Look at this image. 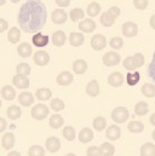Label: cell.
<instances>
[{"label": "cell", "mask_w": 155, "mask_h": 156, "mask_svg": "<svg viewBox=\"0 0 155 156\" xmlns=\"http://www.w3.org/2000/svg\"><path fill=\"white\" fill-rule=\"evenodd\" d=\"M141 92L143 93V96L148 97V98H152L155 96V85L153 83H144L141 88Z\"/></svg>", "instance_id": "e575fe53"}, {"label": "cell", "mask_w": 155, "mask_h": 156, "mask_svg": "<svg viewBox=\"0 0 155 156\" xmlns=\"http://www.w3.org/2000/svg\"><path fill=\"white\" fill-rule=\"evenodd\" d=\"M1 97H2L5 101H12V99H15V97H16V91H15V88H13L12 86H10V85L4 86V87L1 88Z\"/></svg>", "instance_id": "44dd1931"}, {"label": "cell", "mask_w": 155, "mask_h": 156, "mask_svg": "<svg viewBox=\"0 0 155 156\" xmlns=\"http://www.w3.org/2000/svg\"><path fill=\"white\" fill-rule=\"evenodd\" d=\"M84 41H85V38H84V35L81 33H77V32L70 33V35H69V42H70L72 46L79 47V46H81L84 44Z\"/></svg>", "instance_id": "cb8c5ba5"}, {"label": "cell", "mask_w": 155, "mask_h": 156, "mask_svg": "<svg viewBox=\"0 0 155 156\" xmlns=\"http://www.w3.org/2000/svg\"><path fill=\"white\" fill-rule=\"evenodd\" d=\"M1 145L5 150H10L15 145V134L12 132H7L1 138Z\"/></svg>", "instance_id": "7c38bea8"}, {"label": "cell", "mask_w": 155, "mask_h": 156, "mask_svg": "<svg viewBox=\"0 0 155 156\" xmlns=\"http://www.w3.org/2000/svg\"><path fill=\"white\" fill-rule=\"evenodd\" d=\"M6 115L11 120H17L22 115V110H21V108L18 105H11V107H9L6 109Z\"/></svg>", "instance_id": "d4e9b609"}, {"label": "cell", "mask_w": 155, "mask_h": 156, "mask_svg": "<svg viewBox=\"0 0 155 156\" xmlns=\"http://www.w3.org/2000/svg\"><path fill=\"white\" fill-rule=\"evenodd\" d=\"M141 156H155V144L146 143L141 148Z\"/></svg>", "instance_id": "1f68e13d"}, {"label": "cell", "mask_w": 155, "mask_h": 156, "mask_svg": "<svg viewBox=\"0 0 155 156\" xmlns=\"http://www.w3.org/2000/svg\"><path fill=\"white\" fill-rule=\"evenodd\" d=\"M152 137H153V139L155 140V131H153V133H152Z\"/></svg>", "instance_id": "11a10c76"}, {"label": "cell", "mask_w": 155, "mask_h": 156, "mask_svg": "<svg viewBox=\"0 0 155 156\" xmlns=\"http://www.w3.org/2000/svg\"><path fill=\"white\" fill-rule=\"evenodd\" d=\"M108 83L113 87H120L124 83V75L120 72H114L108 76Z\"/></svg>", "instance_id": "9a60e30c"}, {"label": "cell", "mask_w": 155, "mask_h": 156, "mask_svg": "<svg viewBox=\"0 0 155 156\" xmlns=\"http://www.w3.org/2000/svg\"><path fill=\"white\" fill-rule=\"evenodd\" d=\"M93 139V131H91L88 127H84L79 133V140L81 143H88Z\"/></svg>", "instance_id": "7402d4cb"}, {"label": "cell", "mask_w": 155, "mask_h": 156, "mask_svg": "<svg viewBox=\"0 0 155 156\" xmlns=\"http://www.w3.org/2000/svg\"><path fill=\"white\" fill-rule=\"evenodd\" d=\"M91 46L96 51H101L107 46V39L102 34H96L91 39Z\"/></svg>", "instance_id": "ba28073f"}, {"label": "cell", "mask_w": 155, "mask_h": 156, "mask_svg": "<svg viewBox=\"0 0 155 156\" xmlns=\"http://www.w3.org/2000/svg\"><path fill=\"white\" fill-rule=\"evenodd\" d=\"M5 128H6V121L4 117H1L0 119V132H4Z\"/></svg>", "instance_id": "681fc988"}, {"label": "cell", "mask_w": 155, "mask_h": 156, "mask_svg": "<svg viewBox=\"0 0 155 156\" xmlns=\"http://www.w3.org/2000/svg\"><path fill=\"white\" fill-rule=\"evenodd\" d=\"M18 102L23 107H29L34 103V96L31 92H22L18 97Z\"/></svg>", "instance_id": "d6986e66"}, {"label": "cell", "mask_w": 155, "mask_h": 156, "mask_svg": "<svg viewBox=\"0 0 155 156\" xmlns=\"http://www.w3.org/2000/svg\"><path fill=\"white\" fill-rule=\"evenodd\" d=\"M56 4L58 6H61V7H66V6H68L70 4V1L69 0H56Z\"/></svg>", "instance_id": "c3c4849f"}, {"label": "cell", "mask_w": 155, "mask_h": 156, "mask_svg": "<svg viewBox=\"0 0 155 156\" xmlns=\"http://www.w3.org/2000/svg\"><path fill=\"white\" fill-rule=\"evenodd\" d=\"M121 61V57L119 53H116L114 51H110V52H107L103 58H102V62L104 66L107 67H114V66H117Z\"/></svg>", "instance_id": "5b68a950"}, {"label": "cell", "mask_w": 155, "mask_h": 156, "mask_svg": "<svg viewBox=\"0 0 155 156\" xmlns=\"http://www.w3.org/2000/svg\"><path fill=\"white\" fill-rule=\"evenodd\" d=\"M138 33V26L135 22H125L122 24V34L126 38H135Z\"/></svg>", "instance_id": "52a82bcc"}, {"label": "cell", "mask_w": 155, "mask_h": 156, "mask_svg": "<svg viewBox=\"0 0 155 156\" xmlns=\"http://www.w3.org/2000/svg\"><path fill=\"white\" fill-rule=\"evenodd\" d=\"M7 21H5L4 18H0V33H4L7 29Z\"/></svg>", "instance_id": "7dc6e473"}, {"label": "cell", "mask_w": 155, "mask_h": 156, "mask_svg": "<svg viewBox=\"0 0 155 156\" xmlns=\"http://www.w3.org/2000/svg\"><path fill=\"white\" fill-rule=\"evenodd\" d=\"M47 12L42 2L31 0L22 5L18 13V23L23 32L34 33L40 30L46 23Z\"/></svg>", "instance_id": "6da1fadb"}, {"label": "cell", "mask_w": 155, "mask_h": 156, "mask_svg": "<svg viewBox=\"0 0 155 156\" xmlns=\"http://www.w3.org/2000/svg\"><path fill=\"white\" fill-rule=\"evenodd\" d=\"M7 156H21V154L18 151H11V153L7 154Z\"/></svg>", "instance_id": "f5cc1de1"}, {"label": "cell", "mask_w": 155, "mask_h": 156, "mask_svg": "<svg viewBox=\"0 0 155 156\" xmlns=\"http://www.w3.org/2000/svg\"><path fill=\"white\" fill-rule=\"evenodd\" d=\"M69 17H70V20H72L73 22H78L79 20H82V18L85 17V12H84L82 9L75 7V9H73V10L70 11ZM82 21H84V20H82Z\"/></svg>", "instance_id": "8d00e7d4"}, {"label": "cell", "mask_w": 155, "mask_h": 156, "mask_svg": "<svg viewBox=\"0 0 155 156\" xmlns=\"http://www.w3.org/2000/svg\"><path fill=\"white\" fill-rule=\"evenodd\" d=\"M73 74L69 73V72H62L58 76H57V83L61 85V86H68L73 82Z\"/></svg>", "instance_id": "ac0fdd59"}, {"label": "cell", "mask_w": 155, "mask_h": 156, "mask_svg": "<svg viewBox=\"0 0 155 156\" xmlns=\"http://www.w3.org/2000/svg\"><path fill=\"white\" fill-rule=\"evenodd\" d=\"M66 41H67V35L64 34V32L57 30V32H55L52 34V42H53L55 46L61 47V46H63L66 44Z\"/></svg>", "instance_id": "ffe728a7"}, {"label": "cell", "mask_w": 155, "mask_h": 156, "mask_svg": "<svg viewBox=\"0 0 155 156\" xmlns=\"http://www.w3.org/2000/svg\"><path fill=\"white\" fill-rule=\"evenodd\" d=\"M149 121H150V123H152L153 126H155V113L154 114H152V116H150V119H149Z\"/></svg>", "instance_id": "816d5d0a"}, {"label": "cell", "mask_w": 155, "mask_h": 156, "mask_svg": "<svg viewBox=\"0 0 155 156\" xmlns=\"http://www.w3.org/2000/svg\"><path fill=\"white\" fill-rule=\"evenodd\" d=\"M32 117L35 120H44L49 115V108L45 104H37L32 108Z\"/></svg>", "instance_id": "8992f818"}, {"label": "cell", "mask_w": 155, "mask_h": 156, "mask_svg": "<svg viewBox=\"0 0 155 156\" xmlns=\"http://www.w3.org/2000/svg\"><path fill=\"white\" fill-rule=\"evenodd\" d=\"M31 67L28 63H20L16 68V72H17V75H22V76H28L31 74Z\"/></svg>", "instance_id": "74e56055"}, {"label": "cell", "mask_w": 155, "mask_h": 156, "mask_svg": "<svg viewBox=\"0 0 155 156\" xmlns=\"http://www.w3.org/2000/svg\"><path fill=\"white\" fill-rule=\"evenodd\" d=\"M17 52H18L20 57H22V58L29 57L32 55V46H31V44H28V42L20 44V46L17 47Z\"/></svg>", "instance_id": "603a6c76"}, {"label": "cell", "mask_w": 155, "mask_h": 156, "mask_svg": "<svg viewBox=\"0 0 155 156\" xmlns=\"http://www.w3.org/2000/svg\"><path fill=\"white\" fill-rule=\"evenodd\" d=\"M7 39L11 44H17L21 40V32L17 27H12L7 34Z\"/></svg>", "instance_id": "4dcf8cb0"}, {"label": "cell", "mask_w": 155, "mask_h": 156, "mask_svg": "<svg viewBox=\"0 0 155 156\" xmlns=\"http://www.w3.org/2000/svg\"><path fill=\"white\" fill-rule=\"evenodd\" d=\"M73 70H74L75 74H79V75L84 74L87 70V63H86V61H84V59H77L73 63Z\"/></svg>", "instance_id": "4316f807"}, {"label": "cell", "mask_w": 155, "mask_h": 156, "mask_svg": "<svg viewBox=\"0 0 155 156\" xmlns=\"http://www.w3.org/2000/svg\"><path fill=\"white\" fill-rule=\"evenodd\" d=\"M33 59H34V63L37 66H39V67H45L50 62V56L45 51H38V52L34 53Z\"/></svg>", "instance_id": "30bf717a"}, {"label": "cell", "mask_w": 155, "mask_h": 156, "mask_svg": "<svg viewBox=\"0 0 155 156\" xmlns=\"http://www.w3.org/2000/svg\"><path fill=\"white\" fill-rule=\"evenodd\" d=\"M127 129L131 133H141L144 131V125L141 121H131L127 125Z\"/></svg>", "instance_id": "f1b7e54d"}, {"label": "cell", "mask_w": 155, "mask_h": 156, "mask_svg": "<svg viewBox=\"0 0 155 156\" xmlns=\"http://www.w3.org/2000/svg\"><path fill=\"white\" fill-rule=\"evenodd\" d=\"M99 149H101L102 156H113L115 154V147L112 143H108V142L103 143L99 147Z\"/></svg>", "instance_id": "f546056e"}, {"label": "cell", "mask_w": 155, "mask_h": 156, "mask_svg": "<svg viewBox=\"0 0 155 156\" xmlns=\"http://www.w3.org/2000/svg\"><path fill=\"white\" fill-rule=\"evenodd\" d=\"M66 156H77L75 154H73V153H69V154H67Z\"/></svg>", "instance_id": "db71d44e"}, {"label": "cell", "mask_w": 155, "mask_h": 156, "mask_svg": "<svg viewBox=\"0 0 155 156\" xmlns=\"http://www.w3.org/2000/svg\"><path fill=\"white\" fill-rule=\"evenodd\" d=\"M49 123H50V127H51V128H53V129H58V128H61V127L63 126L64 120H63V117L61 116L59 114H53L52 116L50 117Z\"/></svg>", "instance_id": "484cf974"}, {"label": "cell", "mask_w": 155, "mask_h": 156, "mask_svg": "<svg viewBox=\"0 0 155 156\" xmlns=\"http://www.w3.org/2000/svg\"><path fill=\"white\" fill-rule=\"evenodd\" d=\"M32 42H33L37 47H44V46H46V45L49 44V37H47V35H44V34H41V33H38V34H35V35L33 37Z\"/></svg>", "instance_id": "83f0119b"}, {"label": "cell", "mask_w": 155, "mask_h": 156, "mask_svg": "<svg viewBox=\"0 0 155 156\" xmlns=\"http://www.w3.org/2000/svg\"><path fill=\"white\" fill-rule=\"evenodd\" d=\"M139 79H141V75L139 73H128L126 75V82L128 86H136L138 82H139Z\"/></svg>", "instance_id": "60d3db41"}, {"label": "cell", "mask_w": 155, "mask_h": 156, "mask_svg": "<svg viewBox=\"0 0 155 156\" xmlns=\"http://www.w3.org/2000/svg\"><path fill=\"white\" fill-rule=\"evenodd\" d=\"M67 18H68L67 12L64 10H62V9L55 10L52 12V15H51V20H52V22L55 24H63V23H66Z\"/></svg>", "instance_id": "9c48e42d"}, {"label": "cell", "mask_w": 155, "mask_h": 156, "mask_svg": "<svg viewBox=\"0 0 155 156\" xmlns=\"http://www.w3.org/2000/svg\"><path fill=\"white\" fill-rule=\"evenodd\" d=\"M121 136V129L116 125H110L106 131V137L109 140H117Z\"/></svg>", "instance_id": "4fadbf2b"}, {"label": "cell", "mask_w": 155, "mask_h": 156, "mask_svg": "<svg viewBox=\"0 0 155 156\" xmlns=\"http://www.w3.org/2000/svg\"><path fill=\"white\" fill-rule=\"evenodd\" d=\"M148 112H149V108H148V103H146V102H138L135 105V114L138 116H143Z\"/></svg>", "instance_id": "d6a6232c"}, {"label": "cell", "mask_w": 155, "mask_h": 156, "mask_svg": "<svg viewBox=\"0 0 155 156\" xmlns=\"http://www.w3.org/2000/svg\"><path fill=\"white\" fill-rule=\"evenodd\" d=\"M119 15H120V9L117 6H112V7H109L108 11H106L104 13L101 15L99 21H101L102 26H104V27H112L114 24L115 20L119 17Z\"/></svg>", "instance_id": "3957f363"}, {"label": "cell", "mask_w": 155, "mask_h": 156, "mask_svg": "<svg viewBox=\"0 0 155 156\" xmlns=\"http://www.w3.org/2000/svg\"><path fill=\"white\" fill-rule=\"evenodd\" d=\"M87 156H102V153H101V149L97 148V147H90L87 149Z\"/></svg>", "instance_id": "bcb514c9"}, {"label": "cell", "mask_w": 155, "mask_h": 156, "mask_svg": "<svg viewBox=\"0 0 155 156\" xmlns=\"http://www.w3.org/2000/svg\"><path fill=\"white\" fill-rule=\"evenodd\" d=\"M45 145H46V149L50 153H57L61 148V140L57 137H49L46 139Z\"/></svg>", "instance_id": "8fae6325"}, {"label": "cell", "mask_w": 155, "mask_h": 156, "mask_svg": "<svg viewBox=\"0 0 155 156\" xmlns=\"http://www.w3.org/2000/svg\"><path fill=\"white\" fill-rule=\"evenodd\" d=\"M86 93L90 97H97L99 94V83L97 80H91L86 86Z\"/></svg>", "instance_id": "e0dca14e"}, {"label": "cell", "mask_w": 155, "mask_h": 156, "mask_svg": "<svg viewBox=\"0 0 155 156\" xmlns=\"http://www.w3.org/2000/svg\"><path fill=\"white\" fill-rule=\"evenodd\" d=\"M130 116L128 109L125 107H117L112 112V119L116 123H124Z\"/></svg>", "instance_id": "277c9868"}, {"label": "cell", "mask_w": 155, "mask_h": 156, "mask_svg": "<svg viewBox=\"0 0 155 156\" xmlns=\"http://www.w3.org/2000/svg\"><path fill=\"white\" fill-rule=\"evenodd\" d=\"M149 24H150V27L155 29V13L150 17V20H149Z\"/></svg>", "instance_id": "f907efd6"}, {"label": "cell", "mask_w": 155, "mask_h": 156, "mask_svg": "<svg viewBox=\"0 0 155 156\" xmlns=\"http://www.w3.org/2000/svg\"><path fill=\"white\" fill-rule=\"evenodd\" d=\"M28 156H45V150L40 145H33L28 150Z\"/></svg>", "instance_id": "7bdbcfd3"}, {"label": "cell", "mask_w": 155, "mask_h": 156, "mask_svg": "<svg viewBox=\"0 0 155 156\" xmlns=\"http://www.w3.org/2000/svg\"><path fill=\"white\" fill-rule=\"evenodd\" d=\"M93 128L96 131H103L107 126V120L102 116H97L93 119Z\"/></svg>", "instance_id": "ab89813d"}, {"label": "cell", "mask_w": 155, "mask_h": 156, "mask_svg": "<svg viewBox=\"0 0 155 156\" xmlns=\"http://www.w3.org/2000/svg\"><path fill=\"white\" fill-rule=\"evenodd\" d=\"M12 82L13 85L17 87V88H21V90H24V88H28L31 82H29V79L27 76H22V75H15L12 79Z\"/></svg>", "instance_id": "2e32d148"}, {"label": "cell", "mask_w": 155, "mask_h": 156, "mask_svg": "<svg viewBox=\"0 0 155 156\" xmlns=\"http://www.w3.org/2000/svg\"><path fill=\"white\" fill-rule=\"evenodd\" d=\"M35 96H37V98L39 101H49L51 98V96H52V92L49 88L42 87V88H39L38 91L35 92Z\"/></svg>", "instance_id": "836d02e7"}, {"label": "cell", "mask_w": 155, "mask_h": 156, "mask_svg": "<svg viewBox=\"0 0 155 156\" xmlns=\"http://www.w3.org/2000/svg\"><path fill=\"white\" fill-rule=\"evenodd\" d=\"M99 12H101V5L98 2L93 1L87 6V15L90 17H96L97 15H99Z\"/></svg>", "instance_id": "d590c367"}, {"label": "cell", "mask_w": 155, "mask_h": 156, "mask_svg": "<svg viewBox=\"0 0 155 156\" xmlns=\"http://www.w3.org/2000/svg\"><path fill=\"white\" fill-rule=\"evenodd\" d=\"M62 132H63V137L66 138V140H68V142H73V140L75 139L77 133H75V129H74L72 126H67V127H64Z\"/></svg>", "instance_id": "f35d334b"}, {"label": "cell", "mask_w": 155, "mask_h": 156, "mask_svg": "<svg viewBox=\"0 0 155 156\" xmlns=\"http://www.w3.org/2000/svg\"><path fill=\"white\" fill-rule=\"evenodd\" d=\"M148 4H149V2H148L147 0H135V1H133L135 7L138 9V10H146L147 6H148Z\"/></svg>", "instance_id": "f6af8a7d"}, {"label": "cell", "mask_w": 155, "mask_h": 156, "mask_svg": "<svg viewBox=\"0 0 155 156\" xmlns=\"http://www.w3.org/2000/svg\"><path fill=\"white\" fill-rule=\"evenodd\" d=\"M109 45L114 50H120L124 46V40H122V38H120V37H114V38L110 39Z\"/></svg>", "instance_id": "ee69618b"}, {"label": "cell", "mask_w": 155, "mask_h": 156, "mask_svg": "<svg viewBox=\"0 0 155 156\" xmlns=\"http://www.w3.org/2000/svg\"><path fill=\"white\" fill-rule=\"evenodd\" d=\"M144 64V56L142 53H136L133 56H128L124 59L122 66L127 70H135L137 68H141Z\"/></svg>", "instance_id": "7a4b0ae2"}, {"label": "cell", "mask_w": 155, "mask_h": 156, "mask_svg": "<svg viewBox=\"0 0 155 156\" xmlns=\"http://www.w3.org/2000/svg\"><path fill=\"white\" fill-rule=\"evenodd\" d=\"M50 107H51V109H52L53 112H61V110L64 109L66 105H64V102H63V101H61V99H58V98H55V99L51 101Z\"/></svg>", "instance_id": "b9f144b4"}, {"label": "cell", "mask_w": 155, "mask_h": 156, "mask_svg": "<svg viewBox=\"0 0 155 156\" xmlns=\"http://www.w3.org/2000/svg\"><path fill=\"white\" fill-rule=\"evenodd\" d=\"M79 29L84 33H92L95 29H96V23L91 18H87V20H84L79 23Z\"/></svg>", "instance_id": "5bb4252c"}]
</instances>
